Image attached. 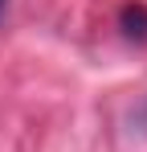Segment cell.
Returning <instances> with one entry per match:
<instances>
[{
  "label": "cell",
  "mask_w": 147,
  "mask_h": 152,
  "mask_svg": "<svg viewBox=\"0 0 147 152\" xmlns=\"http://www.w3.org/2000/svg\"><path fill=\"white\" fill-rule=\"evenodd\" d=\"M4 12H8V0H0V21H4Z\"/></svg>",
  "instance_id": "obj_1"
}]
</instances>
